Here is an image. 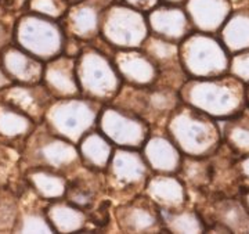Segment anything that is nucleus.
I'll return each mask as SVG.
<instances>
[{
  "mask_svg": "<svg viewBox=\"0 0 249 234\" xmlns=\"http://www.w3.org/2000/svg\"><path fill=\"white\" fill-rule=\"evenodd\" d=\"M183 89L190 106L213 118H232L247 108L245 83L230 72L213 78H196L193 83H184Z\"/></svg>",
  "mask_w": 249,
  "mask_h": 234,
  "instance_id": "f257e3e1",
  "label": "nucleus"
},
{
  "mask_svg": "<svg viewBox=\"0 0 249 234\" xmlns=\"http://www.w3.org/2000/svg\"><path fill=\"white\" fill-rule=\"evenodd\" d=\"M170 122L173 143L186 151L187 157H209L216 153L223 143L220 126L196 107L176 108Z\"/></svg>",
  "mask_w": 249,
  "mask_h": 234,
  "instance_id": "f03ea898",
  "label": "nucleus"
},
{
  "mask_svg": "<svg viewBox=\"0 0 249 234\" xmlns=\"http://www.w3.org/2000/svg\"><path fill=\"white\" fill-rule=\"evenodd\" d=\"M14 39L17 46L36 58L50 61L64 53L67 34L58 19L28 11L18 18Z\"/></svg>",
  "mask_w": 249,
  "mask_h": 234,
  "instance_id": "7ed1b4c3",
  "label": "nucleus"
},
{
  "mask_svg": "<svg viewBox=\"0 0 249 234\" xmlns=\"http://www.w3.org/2000/svg\"><path fill=\"white\" fill-rule=\"evenodd\" d=\"M184 72L196 78H213L230 72L231 54L216 34L191 32L181 45Z\"/></svg>",
  "mask_w": 249,
  "mask_h": 234,
  "instance_id": "20e7f679",
  "label": "nucleus"
},
{
  "mask_svg": "<svg viewBox=\"0 0 249 234\" xmlns=\"http://www.w3.org/2000/svg\"><path fill=\"white\" fill-rule=\"evenodd\" d=\"M100 31L109 46L139 47L150 32L147 13L114 0L103 11Z\"/></svg>",
  "mask_w": 249,
  "mask_h": 234,
  "instance_id": "39448f33",
  "label": "nucleus"
},
{
  "mask_svg": "<svg viewBox=\"0 0 249 234\" xmlns=\"http://www.w3.org/2000/svg\"><path fill=\"white\" fill-rule=\"evenodd\" d=\"M76 76L82 93L94 101H106L121 90V75L101 53L80 52L76 57Z\"/></svg>",
  "mask_w": 249,
  "mask_h": 234,
  "instance_id": "423d86ee",
  "label": "nucleus"
},
{
  "mask_svg": "<svg viewBox=\"0 0 249 234\" xmlns=\"http://www.w3.org/2000/svg\"><path fill=\"white\" fill-rule=\"evenodd\" d=\"M94 100L58 99L46 111V126L54 135L67 140L78 142L98 117V109L91 108Z\"/></svg>",
  "mask_w": 249,
  "mask_h": 234,
  "instance_id": "0eeeda50",
  "label": "nucleus"
},
{
  "mask_svg": "<svg viewBox=\"0 0 249 234\" xmlns=\"http://www.w3.org/2000/svg\"><path fill=\"white\" fill-rule=\"evenodd\" d=\"M107 6V3L100 0H82L72 4L61 22L67 36L79 40L94 39L98 36L103 11Z\"/></svg>",
  "mask_w": 249,
  "mask_h": 234,
  "instance_id": "6e6552de",
  "label": "nucleus"
},
{
  "mask_svg": "<svg viewBox=\"0 0 249 234\" xmlns=\"http://www.w3.org/2000/svg\"><path fill=\"white\" fill-rule=\"evenodd\" d=\"M147 21L152 35L168 40H183L194 28L184 6L178 4H157L147 13Z\"/></svg>",
  "mask_w": 249,
  "mask_h": 234,
  "instance_id": "1a4fd4ad",
  "label": "nucleus"
},
{
  "mask_svg": "<svg viewBox=\"0 0 249 234\" xmlns=\"http://www.w3.org/2000/svg\"><path fill=\"white\" fill-rule=\"evenodd\" d=\"M3 93V103L9 104L13 108L24 112L32 118L37 124L40 118L45 117L46 111L52 104L53 96L47 90L45 85H24L18 83L16 86H7Z\"/></svg>",
  "mask_w": 249,
  "mask_h": 234,
  "instance_id": "9d476101",
  "label": "nucleus"
},
{
  "mask_svg": "<svg viewBox=\"0 0 249 234\" xmlns=\"http://www.w3.org/2000/svg\"><path fill=\"white\" fill-rule=\"evenodd\" d=\"M42 83L52 96L67 99L79 93V83L76 76V57L60 54L52 58L43 70Z\"/></svg>",
  "mask_w": 249,
  "mask_h": 234,
  "instance_id": "9b49d317",
  "label": "nucleus"
},
{
  "mask_svg": "<svg viewBox=\"0 0 249 234\" xmlns=\"http://www.w3.org/2000/svg\"><path fill=\"white\" fill-rule=\"evenodd\" d=\"M0 64L13 82L24 85H35L42 82L45 70L43 61L19 46H7L0 53Z\"/></svg>",
  "mask_w": 249,
  "mask_h": 234,
  "instance_id": "f8f14e48",
  "label": "nucleus"
},
{
  "mask_svg": "<svg viewBox=\"0 0 249 234\" xmlns=\"http://www.w3.org/2000/svg\"><path fill=\"white\" fill-rule=\"evenodd\" d=\"M230 0H187L184 4L193 27L208 34H219L231 14Z\"/></svg>",
  "mask_w": 249,
  "mask_h": 234,
  "instance_id": "ddd939ff",
  "label": "nucleus"
},
{
  "mask_svg": "<svg viewBox=\"0 0 249 234\" xmlns=\"http://www.w3.org/2000/svg\"><path fill=\"white\" fill-rule=\"evenodd\" d=\"M73 143L67 139L54 135L50 130L42 135V143L36 145L35 157L39 168H46L52 171H62L71 168L79 160V154L76 151ZM32 166V168H36Z\"/></svg>",
  "mask_w": 249,
  "mask_h": 234,
  "instance_id": "4468645a",
  "label": "nucleus"
},
{
  "mask_svg": "<svg viewBox=\"0 0 249 234\" xmlns=\"http://www.w3.org/2000/svg\"><path fill=\"white\" fill-rule=\"evenodd\" d=\"M111 181L116 187L126 190H139L145 183L147 178V165L139 153L134 151H118L114 162L111 165Z\"/></svg>",
  "mask_w": 249,
  "mask_h": 234,
  "instance_id": "2eb2a0df",
  "label": "nucleus"
},
{
  "mask_svg": "<svg viewBox=\"0 0 249 234\" xmlns=\"http://www.w3.org/2000/svg\"><path fill=\"white\" fill-rule=\"evenodd\" d=\"M116 70L121 78L137 86L152 85L158 78V65L147 53L121 52L116 54Z\"/></svg>",
  "mask_w": 249,
  "mask_h": 234,
  "instance_id": "dca6fc26",
  "label": "nucleus"
},
{
  "mask_svg": "<svg viewBox=\"0 0 249 234\" xmlns=\"http://www.w3.org/2000/svg\"><path fill=\"white\" fill-rule=\"evenodd\" d=\"M219 37L230 54L249 50V7L232 10L219 31Z\"/></svg>",
  "mask_w": 249,
  "mask_h": 234,
  "instance_id": "f3484780",
  "label": "nucleus"
},
{
  "mask_svg": "<svg viewBox=\"0 0 249 234\" xmlns=\"http://www.w3.org/2000/svg\"><path fill=\"white\" fill-rule=\"evenodd\" d=\"M118 214H121V223H126L127 230H147L154 229L158 223V211L154 209V201L148 202L147 198H139V201L129 202L121 209L118 208Z\"/></svg>",
  "mask_w": 249,
  "mask_h": 234,
  "instance_id": "a211bd4d",
  "label": "nucleus"
},
{
  "mask_svg": "<svg viewBox=\"0 0 249 234\" xmlns=\"http://www.w3.org/2000/svg\"><path fill=\"white\" fill-rule=\"evenodd\" d=\"M224 122L222 130L223 143L231 150L235 157H242L249 154V115L241 112L238 115L227 119Z\"/></svg>",
  "mask_w": 249,
  "mask_h": 234,
  "instance_id": "6ab92c4d",
  "label": "nucleus"
},
{
  "mask_svg": "<svg viewBox=\"0 0 249 234\" xmlns=\"http://www.w3.org/2000/svg\"><path fill=\"white\" fill-rule=\"evenodd\" d=\"M28 180L39 197L50 201H55L64 197L68 187L64 176L58 175L55 171L39 166L31 168L28 173Z\"/></svg>",
  "mask_w": 249,
  "mask_h": 234,
  "instance_id": "aec40b11",
  "label": "nucleus"
},
{
  "mask_svg": "<svg viewBox=\"0 0 249 234\" xmlns=\"http://www.w3.org/2000/svg\"><path fill=\"white\" fill-rule=\"evenodd\" d=\"M36 122L6 103H0V137L14 140L32 133Z\"/></svg>",
  "mask_w": 249,
  "mask_h": 234,
  "instance_id": "412c9836",
  "label": "nucleus"
},
{
  "mask_svg": "<svg viewBox=\"0 0 249 234\" xmlns=\"http://www.w3.org/2000/svg\"><path fill=\"white\" fill-rule=\"evenodd\" d=\"M147 158L154 169L160 172H173L180 168V155L178 145L165 140L163 137H154L148 143Z\"/></svg>",
  "mask_w": 249,
  "mask_h": 234,
  "instance_id": "4be33fe9",
  "label": "nucleus"
},
{
  "mask_svg": "<svg viewBox=\"0 0 249 234\" xmlns=\"http://www.w3.org/2000/svg\"><path fill=\"white\" fill-rule=\"evenodd\" d=\"M103 133L91 132L88 135L80 145L82 158L85 160V163H89L90 169H104L111 161V144L109 139H104Z\"/></svg>",
  "mask_w": 249,
  "mask_h": 234,
  "instance_id": "5701e85b",
  "label": "nucleus"
},
{
  "mask_svg": "<svg viewBox=\"0 0 249 234\" xmlns=\"http://www.w3.org/2000/svg\"><path fill=\"white\" fill-rule=\"evenodd\" d=\"M80 209L73 204H62L60 199H55L52 207L47 209L49 222L54 232H72L78 230L83 225L85 215Z\"/></svg>",
  "mask_w": 249,
  "mask_h": 234,
  "instance_id": "b1692460",
  "label": "nucleus"
},
{
  "mask_svg": "<svg viewBox=\"0 0 249 234\" xmlns=\"http://www.w3.org/2000/svg\"><path fill=\"white\" fill-rule=\"evenodd\" d=\"M71 6L65 0H29L27 9L32 13L53 18L62 19Z\"/></svg>",
  "mask_w": 249,
  "mask_h": 234,
  "instance_id": "393cba45",
  "label": "nucleus"
},
{
  "mask_svg": "<svg viewBox=\"0 0 249 234\" xmlns=\"http://www.w3.org/2000/svg\"><path fill=\"white\" fill-rule=\"evenodd\" d=\"M230 73L238 79L248 83L249 82V50L231 54L230 61Z\"/></svg>",
  "mask_w": 249,
  "mask_h": 234,
  "instance_id": "a878e982",
  "label": "nucleus"
},
{
  "mask_svg": "<svg viewBox=\"0 0 249 234\" xmlns=\"http://www.w3.org/2000/svg\"><path fill=\"white\" fill-rule=\"evenodd\" d=\"M18 230L21 232H54L50 222L45 220V216L36 215V214L24 216Z\"/></svg>",
  "mask_w": 249,
  "mask_h": 234,
  "instance_id": "bb28decb",
  "label": "nucleus"
},
{
  "mask_svg": "<svg viewBox=\"0 0 249 234\" xmlns=\"http://www.w3.org/2000/svg\"><path fill=\"white\" fill-rule=\"evenodd\" d=\"M237 169H238V176H240L241 189H249V154L238 157Z\"/></svg>",
  "mask_w": 249,
  "mask_h": 234,
  "instance_id": "cd10ccee",
  "label": "nucleus"
},
{
  "mask_svg": "<svg viewBox=\"0 0 249 234\" xmlns=\"http://www.w3.org/2000/svg\"><path fill=\"white\" fill-rule=\"evenodd\" d=\"M124 4L133 7V9L140 10V11H144V13H148L150 10H152L157 4H160V0H119Z\"/></svg>",
  "mask_w": 249,
  "mask_h": 234,
  "instance_id": "c85d7f7f",
  "label": "nucleus"
},
{
  "mask_svg": "<svg viewBox=\"0 0 249 234\" xmlns=\"http://www.w3.org/2000/svg\"><path fill=\"white\" fill-rule=\"evenodd\" d=\"M10 39H11L10 28L0 21V53L10 45Z\"/></svg>",
  "mask_w": 249,
  "mask_h": 234,
  "instance_id": "c756f323",
  "label": "nucleus"
},
{
  "mask_svg": "<svg viewBox=\"0 0 249 234\" xmlns=\"http://www.w3.org/2000/svg\"><path fill=\"white\" fill-rule=\"evenodd\" d=\"M11 82L13 81L10 79V76L6 73V71L3 70V67H1V64H0V91L6 89L7 86H10Z\"/></svg>",
  "mask_w": 249,
  "mask_h": 234,
  "instance_id": "7c9ffc66",
  "label": "nucleus"
},
{
  "mask_svg": "<svg viewBox=\"0 0 249 234\" xmlns=\"http://www.w3.org/2000/svg\"><path fill=\"white\" fill-rule=\"evenodd\" d=\"M241 201L244 204V207L247 208V211L249 212V189H241Z\"/></svg>",
  "mask_w": 249,
  "mask_h": 234,
  "instance_id": "2f4dec72",
  "label": "nucleus"
},
{
  "mask_svg": "<svg viewBox=\"0 0 249 234\" xmlns=\"http://www.w3.org/2000/svg\"><path fill=\"white\" fill-rule=\"evenodd\" d=\"M160 3H168V4H178V6H184L187 0H160Z\"/></svg>",
  "mask_w": 249,
  "mask_h": 234,
  "instance_id": "473e14b6",
  "label": "nucleus"
},
{
  "mask_svg": "<svg viewBox=\"0 0 249 234\" xmlns=\"http://www.w3.org/2000/svg\"><path fill=\"white\" fill-rule=\"evenodd\" d=\"M245 101H247V107L249 108V82L245 83Z\"/></svg>",
  "mask_w": 249,
  "mask_h": 234,
  "instance_id": "72a5a7b5",
  "label": "nucleus"
},
{
  "mask_svg": "<svg viewBox=\"0 0 249 234\" xmlns=\"http://www.w3.org/2000/svg\"><path fill=\"white\" fill-rule=\"evenodd\" d=\"M232 4H240L241 1H244V0H230Z\"/></svg>",
  "mask_w": 249,
  "mask_h": 234,
  "instance_id": "f704fd0d",
  "label": "nucleus"
},
{
  "mask_svg": "<svg viewBox=\"0 0 249 234\" xmlns=\"http://www.w3.org/2000/svg\"><path fill=\"white\" fill-rule=\"evenodd\" d=\"M1 11H3V9H1V6H0V13H1Z\"/></svg>",
  "mask_w": 249,
  "mask_h": 234,
  "instance_id": "c9c22d12",
  "label": "nucleus"
}]
</instances>
